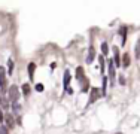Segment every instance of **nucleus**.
<instances>
[{
  "label": "nucleus",
  "instance_id": "nucleus-15",
  "mask_svg": "<svg viewBox=\"0 0 140 134\" xmlns=\"http://www.w3.org/2000/svg\"><path fill=\"white\" fill-rule=\"evenodd\" d=\"M121 36H122V45H125V39H127V28L125 27H122L121 28Z\"/></svg>",
  "mask_w": 140,
  "mask_h": 134
},
{
  "label": "nucleus",
  "instance_id": "nucleus-22",
  "mask_svg": "<svg viewBox=\"0 0 140 134\" xmlns=\"http://www.w3.org/2000/svg\"><path fill=\"white\" fill-rule=\"evenodd\" d=\"M34 88H36V91H37V93H42V91H43V85H42V83H37Z\"/></svg>",
  "mask_w": 140,
  "mask_h": 134
},
{
  "label": "nucleus",
  "instance_id": "nucleus-13",
  "mask_svg": "<svg viewBox=\"0 0 140 134\" xmlns=\"http://www.w3.org/2000/svg\"><path fill=\"white\" fill-rule=\"evenodd\" d=\"M82 78H84V67H78L76 69V79L82 81Z\"/></svg>",
  "mask_w": 140,
  "mask_h": 134
},
{
  "label": "nucleus",
  "instance_id": "nucleus-7",
  "mask_svg": "<svg viewBox=\"0 0 140 134\" xmlns=\"http://www.w3.org/2000/svg\"><path fill=\"white\" fill-rule=\"evenodd\" d=\"M88 88H89V81H88V78H82V81H80V91L82 93H87L88 91Z\"/></svg>",
  "mask_w": 140,
  "mask_h": 134
},
{
  "label": "nucleus",
  "instance_id": "nucleus-20",
  "mask_svg": "<svg viewBox=\"0 0 140 134\" xmlns=\"http://www.w3.org/2000/svg\"><path fill=\"white\" fill-rule=\"evenodd\" d=\"M0 134H9V128L6 125H2L0 127Z\"/></svg>",
  "mask_w": 140,
  "mask_h": 134
},
{
  "label": "nucleus",
  "instance_id": "nucleus-9",
  "mask_svg": "<svg viewBox=\"0 0 140 134\" xmlns=\"http://www.w3.org/2000/svg\"><path fill=\"white\" fill-rule=\"evenodd\" d=\"M5 119H6V122H8V125H6V127H8V128H14V118H12V115H10V113H6L5 115Z\"/></svg>",
  "mask_w": 140,
  "mask_h": 134
},
{
  "label": "nucleus",
  "instance_id": "nucleus-4",
  "mask_svg": "<svg viewBox=\"0 0 140 134\" xmlns=\"http://www.w3.org/2000/svg\"><path fill=\"white\" fill-rule=\"evenodd\" d=\"M113 55H115V58H113V63H115V67H121V54H119V49H118V46H113Z\"/></svg>",
  "mask_w": 140,
  "mask_h": 134
},
{
  "label": "nucleus",
  "instance_id": "nucleus-18",
  "mask_svg": "<svg viewBox=\"0 0 140 134\" xmlns=\"http://www.w3.org/2000/svg\"><path fill=\"white\" fill-rule=\"evenodd\" d=\"M8 72H9V74H12V72H14V61L10 60H8Z\"/></svg>",
  "mask_w": 140,
  "mask_h": 134
},
{
  "label": "nucleus",
  "instance_id": "nucleus-14",
  "mask_svg": "<svg viewBox=\"0 0 140 134\" xmlns=\"http://www.w3.org/2000/svg\"><path fill=\"white\" fill-rule=\"evenodd\" d=\"M23 94L25 97L30 95V85H28V83H23Z\"/></svg>",
  "mask_w": 140,
  "mask_h": 134
},
{
  "label": "nucleus",
  "instance_id": "nucleus-26",
  "mask_svg": "<svg viewBox=\"0 0 140 134\" xmlns=\"http://www.w3.org/2000/svg\"><path fill=\"white\" fill-rule=\"evenodd\" d=\"M55 67H57V64H55V63H52V64H51V70H54Z\"/></svg>",
  "mask_w": 140,
  "mask_h": 134
},
{
  "label": "nucleus",
  "instance_id": "nucleus-2",
  "mask_svg": "<svg viewBox=\"0 0 140 134\" xmlns=\"http://www.w3.org/2000/svg\"><path fill=\"white\" fill-rule=\"evenodd\" d=\"M100 95H101V89H98V88H93V89H91V94H89V98H88V104L95 103Z\"/></svg>",
  "mask_w": 140,
  "mask_h": 134
},
{
  "label": "nucleus",
  "instance_id": "nucleus-19",
  "mask_svg": "<svg viewBox=\"0 0 140 134\" xmlns=\"http://www.w3.org/2000/svg\"><path fill=\"white\" fill-rule=\"evenodd\" d=\"M12 109H14V113H15V115H19V112H21V106H19L18 103L12 104Z\"/></svg>",
  "mask_w": 140,
  "mask_h": 134
},
{
  "label": "nucleus",
  "instance_id": "nucleus-11",
  "mask_svg": "<svg viewBox=\"0 0 140 134\" xmlns=\"http://www.w3.org/2000/svg\"><path fill=\"white\" fill-rule=\"evenodd\" d=\"M124 61H122V66H124V67H130V63H131V58H130V54H128V52H127V54H124Z\"/></svg>",
  "mask_w": 140,
  "mask_h": 134
},
{
  "label": "nucleus",
  "instance_id": "nucleus-24",
  "mask_svg": "<svg viewBox=\"0 0 140 134\" xmlns=\"http://www.w3.org/2000/svg\"><path fill=\"white\" fill-rule=\"evenodd\" d=\"M3 119H5V115H3V112L0 109V122H3Z\"/></svg>",
  "mask_w": 140,
  "mask_h": 134
},
{
  "label": "nucleus",
  "instance_id": "nucleus-8",
  "mask_svg": "<svg viewBox=\"0 0 140 134\" xmlns=\"http://www.w3.org/2000/svg\"><path fill=\"white\" fill-rule=\"evenodd\" d=\"M34 70H36V64H34V63H30V64H28V78H30V81L34 79Z\"/></svg>",
  "mask_w": 140,
  "mask_h": 134
},
{
  "label": "nucleus",
  "instance_id": "nucleus-17",
  "mask_svg": "<svg viewBox=\"0 0 140 134\" xmlns=\"http://www.w3.org/2000/svg\"><path fill=\"white\" fill-rule=\"evenodd\" d=\"M101 52H103V55H107L109 46H107V43H106V42H103V43H101Z\"/></svg>",
  "mask_w": 140,
  "mask_h": 134
},
{
  "label": "nucleus",
  "instance_id": "nucleus-1",
  "mask_svg": "<svg viewBox=\"0 0 140 134\" xmlns=\"http://www.w3.org/2000/svg\"><path fill=\"white\" fill-rule=\"evenodd\" d=\"M8 97H9V101L12 103V104H15V103L18 101L19 98V89L17 85H10L9 88V93H8Z\"/></svg>",
  "mask_w": 140,
  "mask_h": 134
},
{
  "label": "nucleus",
  "instance_id": "nucleus-10",
  "mask_svg": "<svg viewBox=\"0 0 140 134\" xmlns=\"http://www.w3.org/2000/svg\"><path fill=\"white\" fill-rule=\"evenodd\" d=\"M70 79H72V74H70V70H66L64 72V81H63V83H64V87L67 88L69 87V82Z\"/></svg>",
  "mask_w": 140,
  "mask_h": 134
},
{
  "label": "nucleus",
  "instance_id": "nucleus-27",
  "mask_svg": "<svg viewBox=\"0 0 140 134\" xmlns=\"http://www.w3.org/2000/svg\"><path fill=\"white\" fill-rule=\"evenodd\" d=\"M2 103H3V101H2V97H0V104H2Z\"/></svg>",
  "mask_w": 140,
  "mask_h": 134
},
{
  "label": "nucleus",
  "instance_id": "nucleus-25",
  "mask_svg": "<svg viewBox=\"0 0 140 134\" xmlns=\"http://www.w3.org/2000/svg\"><path fill=\"white\" fill-rule=\"evenodd\" d=\"M119 83H121V85H124V83H125V79H124V76H119Z\"/></svg>",
  "mask_w": 140,
  "mask_h": 134
},
{
  "label": "nucleus",
  "instance_id": "nucleus-5",
  "mask_svg": "<svg viewBox=\"0 0 140 134\" xmlns=\"http://www.w3.org/2000/svg\"><path fill=\"white\" fill-rule=\"evenodd\" d=\"M0 88L5 91L6 89V73H5V67H0Z\"/></svg>",
  "mask_w": 140,
  "mask_h": 134
},
{
  "label": "nucleus",
  "instance_id": "nucleus-21",
  "mask_svg": "<svg viewBox=\"0 0 140 134\" xmlns=\"http://www.w3.org/2000/svg\"><path fill=\"white\" fill-rule=\"evenodd\" d=\"M136 55L140 60V40H137V45H136Z\"/></svg>",
  "mask_w": 140,
  "mask_h": 134
},
{
  "label": "nucleus",
  "instance_id": "nucleus-23",
  "mask_svg": "<svg viewBox=\"0 0 140 134\" xmlns=\"http://www.w3.org/2000/svg\"><path fill=\"white\" fill-rule=\"evenodd\" d=\"M66 91H67V94H70V95H72V94H73V88L67 87V88H66Z\"/></svg>",
  "mask_w": 140,
  "mask_h": 134
},
{
  "label": "nucleus",
  "instance_id": "nucleus-6",
  "mask_svg": "<svg viewBox=\"0 0 140 134\" xmlns=\"http://www.w3.org/2000/svg\"><path fill=\"white\" fill-rule=\"evenodd\" d=\"M94 57H95V48L91 45V46H89V51H88V57H87V64H91V63H93Z\"/></svg>",
  "mask_w": 140,
  "mask_h": 134
},
{
  "label": "nucleus",
  "instance_id": "nucleus-3",
  "mask_svg": "<svg viewBox=\"0 0 140 134\" xmlns=\"http://www.w3.org/2000/svg\"><path fill=\"white\" fill-rule=\"evenodd\" d=\"M107 64H109V79L112 83H115V69H116L115 63H113V60H109Z\"/></svg>",
  "mask_w": 140,
  "mask_h": 134
},
{
  "label": "nucleus",
  "instance_id": "nucleus-12",
  "mask_svg": "<svg viewBox=\"0 0 140 134\" xmlns=\"http://www.w3.org/2000/svg\"><path fill=\"white\" fill-rule=\"evenodd\" d=\"M107 79L106 76H103V87H101V95L106 97V88H107Z\"/></svg>",
  "mask_w": 140,
  "mask_h": 134
},
{
  "label": "nucleus",
  "instance_id": "nucleus-16",
  "mask_svg": "<svg viewBox=\"0 0 140 134\" xmlns=\"http://www.w3.org/2000/svg\"><path fill=\"white\" fill-rule=\"evenodd\" d=\"M98 61H100V70H101V73H104V55L98 57Z\"/></svg>",
  "mask_w": 140,
  "mask_h": 134
}]
</instances>
